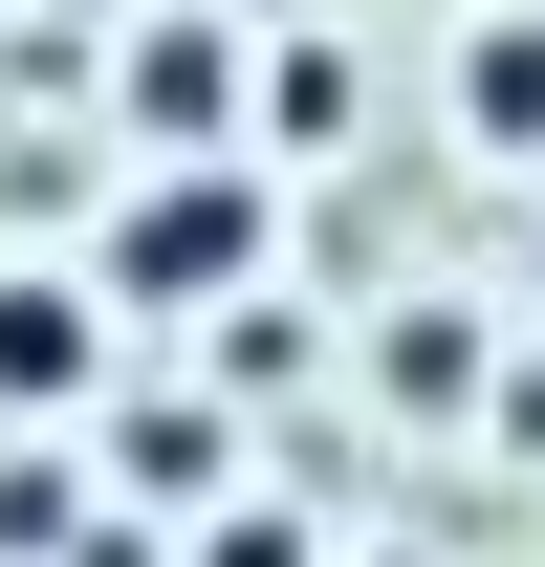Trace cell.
<instances>
[{
    "label": "cell",
    "mask_w": 545,
    "mask_h": 567,
    "mask_svg": "<svg viewBox=\"0 0 545 567\" xmlns=\"http://www.w3.org/2000/svg\"><path fill=\"white\" fill-rule=\"evenodd\" d=\"M0 393H22V415L88 393V306H66V284H0Z\"/></svg>",
    "instance_id": "2"
},
{
    "label": "cell",
    "mask_w": 545,
    "mask_h": 567,
    "mask_svg": "<svg viewBox=\"0 0 545 567\" xmlns=\"http://www.w3.org/2000/svg\"><path fill=\"white\" fill-rule=\"evenodd\" d=\"M240 262H263V197H240V175H175V197L110 218V284H153V306H197V284H240Z\"/></svg>",
    "instance_id": "1"
},
{
    "label": "cell",
    "mask_w": 545,
    "mask_h": 567,
    "mask_svg": "<svg viewBox=\"0 0 545 567\" xmlns=\"http://www.w3.org/2000/svg\"><path fill=\"white\" fill-rule=\"evenodd\" d=\"M459 110H480V132H545V44H480V66H459Z\"/></svg>",
    "instance_id": "3"
}]
</instances>
